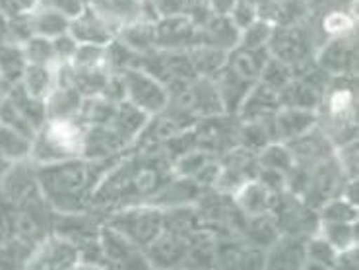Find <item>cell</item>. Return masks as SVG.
Instances as JSON below:
<instances>
[{
	"mask_svg": "<svg viewBox=\"0 0 359 270\" xmlns=\"http://www.w3.org/2000/svg\"><path fill=\"white\" fill-rule=\"evenodd\" d=\"M125 154V152H123ZM105 160L72 158L37 166V181L43 198L55 214H78L90 208L92 196L107 171L123 156Z\"/></svg>",
	"mask_w": 359,
	"mask_h": 270,
	"instance_id": "cell-1",
	"label": "cell"
},
{
	"mask_svg": "<svg viewBox=\"0 0 359 270\" xmlns=\"http://www.w3.org/2000/svg\"><path fill=\"white\" fill-rule=\"evenodd\" d=\"M317 125L334 146L358 140V74L328 80L317 109Z\"/></svg>",
	"mask_w": 359,
	"mask_h": 270,
	"instance_id": "cell-2",
	"label": "cell"
},
{
	"mask_svg": "<svg viewBox=\"0 0 359 270\" xmlns=\"http://www.w3.org/2000/svg\"><path fill=\"white\" fill-rule=\"evenodd\" d=\"M86 125L80 119H47L35 133L29 160L43 166L84 158Z\"/></svg>",
	"mask_w": 359,
	"mask_h": 270,
	"instance_id": "cell-3",
	"label": "cell"
},
{
	"mask_svg": "<svg viewBox=\"0 0 359 270\" xmlns=\"http://www.w3.org/2000/svg\"><path fill=\"white\" fill-rule=\"evenodd\" d=\"M103 222L128 237L140 249H146L163 229V208L150 203L130 204L107 214Z\"/></svg>",
	"mask_w": 359,
	"mask_h": 270,
	"instance_id": "cell-4",
	"label": "cell"
},
{
	"mask_svg": "<svg viewBox=\"0 0 359 270\" xmlns=\"http://www.w3.org/2000/svg\"><path fill=\"white\" fill-rule=\"evenodd\" d=\"M274 216L280 234L309 239L318 229V212L311 208L301 196L284 191L276 196L274 208L270 212Z\"/></svg>",
	"mask_w": 359,
	"mask_h": 270,
	"instance_id": "cell-5",
	"label": "cell"
},
{
	"mask_svg": "<svg viewBox=\"0 0 359 270\" xmlns=\"http://www.w3.org/2000/svg\"><path fill=\"white\" fill-rule=\"evenodd\" d=\"M237 128H239V117L233 113L201 119L192 127L194 148L214 158H219L222 154L237 146Z\"/></svg>",
	"mask_w": 359,
	"mask_h": 270,
	"instance_id": "cell-6",
	"label": "cell"
},
{
	"mask_svg": "<svg viewBox=\"0 0 359 270\" xmlns=\"http://www.w3.org/2000/svg\"><path fill=\"white\" fill-rule=\"evenodd\" d=\"M121 74L125 78L126 86L125 102H130L138 109L146 111L148 115H156V113H161L165 109L169 92L158 78L151 76L150 72H146L142 67L128 68Z\"/></svg>",
	"mask_w": 359,
	"mask_h": 270,
	"instance_id": "cell-7",
	"label": "cell"
},
{
	"mask_svg": "<svg viewBox=\"0 0 359 270\" xmlns=\"http://www.w3.org/2000/svg\"><path fill=\"white\" fill-rule=\"evenodd\" d=\"M140 67L154 78H158L165 88H173L192 78H198L194 74L189 53L183 49H154L142 57Z\"/></svg>",
	"mask_w": 359,
	"mask_h": 270,
	"instance_id": "cell-8",
	"label": "cell"
},
{
	"mask_svg": "<svg viewBox=\"0 0 359 270\" xmlns=\"http://www.w3.org/2000/svg\"><path fill=\"white\" fill-rule=\"evenodd\" d=\"M257 169H259L257 154L237 144L231 150L219 156V175L214 191L231 196L239 187L257 177Z\"/></svg>",
	"mask_w": 359,
	"mask_h": 270,
	"instance_id": "cell-9",
	"label": "cell"
},
{
	"mask_svg": "<svg viewBox=\"0 0 359 270\" xmlns=\"http://www.w3.org/2000/svg\"><path fill=\"white\" fill-rule=\"evenodd\" d=\"M100 249L107 269H150L144 249L105 222L100 228Z\"/></svg>",
	"mask_w": 359,
	"mask_h": 270,
	"instance_id": "cell-10",
	"label": "cell"
},
{
	"mask_svg": "<svg viewBox=\"0 0 359 270\" xmlns=\"http://www.w3.org/2000/svg\"><path fill=\"white\" fill-rule=\"evenodd\" d=\"M315 60L328 76L358 74V34L326 39L315 53Z\"/></svg>",
	"mask_w": 359,
	"mask_h": 270,
	"instance_id": "cell-11",
	"label": "cell"
},
{
	"mask_svg": "<svg viewBox=\"0 0 359 270\" xmlns=\"http://www.w3.org/2000/svg\"><path fill=\"white\" fill-rule=\"evenodd\" d=\"M196 121L181 117L171 111H161L156 115H150L144 130L134 140L133 148H161L179 135L187 133L189 128L194 127Z\"/></svg>",
	"mask_w": 359,
	"mask_h": 270,
	"instance_id": "cell-12",
	"label": "cell"
},
{
	"mask_svg": "<svg viewBox=\"0 0 359 270\" xmlns=\"http://www.w3.org/2000/svg\"><path fill=\"white\" fill-rule=\"evenodd\" d=\"M80 251L67 237L53 234L37 243L25 269H78Z\"/></svg>",
	"mask_w": 359,
	"mask_h": 270,
	"instance_id": "cell-13",
	"label": "cell"
},
{
	"mask_svg": "<svg viewBox=\"0 0 359 270\" xmlns=\"http://www.w3.org/2000/svg\"><path fill=\"white\" fill-rule=\"evenodd\" d=\"M285 146H287V150L292 154L293 166L305 169L328 160L330 156H334L336 150L334 144L330 142V138L318 128V125L307 130V133H303L301 136H297V138L287 140Z\"/></svg>",
	"mask_w": 359,
	"mask_h": 270,
	"instance_id": "cell-14",
	"label": "cell"
},
{
	"mask_svg": "<svg viewBox=\"0 0 359 270\" xmlns=\"http://www.w3.org/2000/svg\"><path fill=\"white\" fill-rule=\"evenodd\" d=\"M158 49H191L196 39V26L189 14H165L154 22Z\"/></svg>",
	"mask_w": 359,
	"mask_h": 270,
	"instance_id": "cell-15",
	"label": "cell"
},
{
	"mask_svg": "<svg viewBox=\"0 0 359 270\" xmlns=\"http://www.w3.org/2000/svg\"><path fill=\"white\" fill-rule=\"evenodd\" d=\"M189 255V237L161 229L154 241L144 249L150 269H179Z\"/></svg>",
	"mask_w": 359,
	"mask_h": 270,
	"instance_id": "cell-16",
	"label": "cell"
},
{
	"mask_svg": "<svg viewBox=\"0 0 359 270\" xmlns=\"http://www.w3.org/2000/svg\"><path fill=\"white\" fill-rule=\"evenodd\" d=\"M68 34L74 37L78 45H109L117 32L92 6L86 4V8L70 20Z\"/></svg>",
	"mask_w": 359,
	"mask_h": 270,
	"instance_id": "cell-17",
	"label": "cell"
},
{
	"mask_svg": "<svg viewBox=\"0 0 359 270\" xmlns=\"http://www.w3.org/2000/svg\"><path fill=\"white\" fill-rule=\"evenodd\" d=\"M133 148L123 136L118 135L113 125H86L84 158L105 160Z\"/></svg>",
	"mask_w": 359,
	"mask_h": 270,
	"instance_id": "cell-18",
	"label": "cell"
},
{
	"mask_svg": "<svg viewBox=\"0 0 359 270\" xmlns=\"http://www.w3.org/2000/svg\"><path fill=\"white\" fill-rule=\"evenodd\" d=\"M239 37H241V29L235 26L231 18L212 14L204 24L196 27L194 45H208L229 53L239 45Z\"/></svg>",
	"mask_w": 359,
	"mask_h": 270,
	"instance_id": "cell-19",
	"label": "cell"
},
{
	"mask_svg": "<svg viewBox=\"0 0 359 270\" xmlns=\"http://www.w3.org/2000/svg\"><path fill=\"white\" fill-rule=\"evenodd\" d=\"M280 107L282 105H280L278 92L262 82H255L235 115L241 121H259V119L274 117Z\"/></svg>",
	"mask_w": 359,
	"mask_h": 270,
	"instance_id": "cell-20",
	"label": "cell"
},
{
	"mask_svg": "<svg viewBox=\"0 0 359 270\" xmlns=\"http://www.w3.org/2000/svg\"><path fill=\"white\" fill-rule=\"evenodd\" d=\"M305 241L307 239L280 234L264 251V269H303Z\"/></svg>",
	"mask_w": 359,
	"mask_h": 270,
	"instance_id": "cell-21",
	"label": "cell"
},
{
	"mask_svg": "<svg viewBox=\"0 0 359 270\" xmlns=\"http://www.w3.org/2000/svg\"><path fill=\"white\" fill-rule=\"evenodd\" d=\"M208 189L196 185L192 179L181 177V175H173L165 185L161 187L158 194L150 201V204H156L159 208H173V206H189V204H196L202 194Z\"/></svg>",
	"mask_w": 359,
	"mask_h": 270,
	"instance_id": "cell-22",
	"label": "cell"
},
{
	"mask_svg": "<svg viewBox=\"0 0 359 270\" xmlns=\"http://www.w3.org/2000/svg\"><path fill=\"white\" fill-rule=\"evenodd\" d=\"M278 193H272L270 189L259 183L257 179L247 181L245 185L239 187L231 198L233 204L237 206V210L241 212L243 216H259V214H268L272 212L276 203Z\"/></svg>",
	"mask_w": 359,
	"mask_h": 270,
	"instance_id": "cell-23",
	"label": "cell"
},
{
	"mask_svg": "<svg viewBox=\"0 0 359 270\" xmlns=\"http://www.w3.org/2000/svg\"><path fill=\"white\" fill-rule=\"evenodd\" d=\"M313 127H317V111L293 109V107H280L276 111L274 133L276 140L280 142L297 138Z\"/></svg>",
	"mask_w": 359,
	"mask_h": 270,
	"instance_id": "cell-24",
	"label": "cell"
},
{
	"mask_svg": "<svg viewBox=\"0 0 359 270\" xmlns=\"http://www.w3.org/2000/svg\"><path fill=\"white\" fill-rule=\"evenodd\" d=\"M142 4L144 0H88V6H92L115 32L140 20Z\"/></svg>",
	"mask_w": 359,
	"mask_h": 270,
	"instance_id": "cell-25",
	"label": "cell"
},
{
	"mask_svg": "<svg viewBox=\"0 0 359 270\" xmlns=\"http://www.w3.org/2000/svg\"><path fill=\"white\" fill-rule=\"evenodd\" d=\"M212 84L216 88L217 95H219V102L224 105V111L226 113H237L239 105L245 100V95L251 90V82L243 80L241 76H237L233 70H229L227 67H224L217 74L210 78Z\"/></svg>",
	"mask_w": 359,
	"mask_h": 270,
	"instance_id": "cell-26",
	"label": "cell"
},
{
	"mask_svg": "<svg viewBox=\"0 0 359 270\" xmlns=\"http://www.w3.org/2000/svg\"><path fill=\"white\" fill-rule=\"evenodd\" d=\"M268 57H270L268 49H247V47L237 45L235 49L227 53L226 67L233 70L243 80L255 84V82H259L260 72L266 65Z\"/></svg>",
	"mask_w": 359,
	"mask_h": 270,
	"instance_id": "cell-27",
	"label": "cell"
},
{
	"mask_svg": "<svg viewBox=\"0 0 359 270\" xmlns=\"http://www.w3.org/2000/svg\"><path fill=\"white\" fill-rule=\"evenodd\" d=\"M280 105L282 107H293V109L317 111L323 100V88L311 84L303 78H292L287 84L278 92Z\"/></svg>",
	"mask_w": 359,
	"mask_h": 270,
	"instance_id": "cell-28",
	"label": "cell"
},
{
	"mask_svg": "<svg viewBox=\"0 0 359 270\" xmlns=\"http://www.w3.org/2000/svg\"><path fill=\"white\" fill-rule=\"evenodd\" d=\"M239 236L252 247L266 251L268 247L280 237V229H278L274 216L268 212V214H259V216H243Z\"/></svg>",
	"mask_w": 359,
	"mask_h": 270,
	"instance_id": "cell-29",
	"label": "cell"
},
{
	"mask_svg": "<svg viewBox=\"0 0 359 270\" xmlns=\"http://www.w3.org/2000/svg\"><path fill=\"white\" fill-rule=\"evenodd\" d=\"M25 16H27V22L32 27V34L47 37V39H55L59 35L67 34L68 26H70V18L60 14L57 10L41 6V4H37L35 8L25 12Z\"/></svg>",
	"mask_w": 359,
	"mask_h": 270,
	"instance_id": "cell-30",
	"label": "cell"
},
{
	"mask_svg": "<svg viewBox=\"0 0 359 270\" xmlns=\"http://www.w3.org/2000/svg\"><path fill=\"white\" fill-rule=\"evenodd\" d=\"M115 39L136 53L138 57H146L148 53L158 49L156 35H154V22H146V20H136L123 26L115 35Z\"/></svg>",
	"mask_w": 359,
	"mask_h": 270,
	"instance_id": "cell-31",
	"label": "cell"
},
{
	"mask_svg": "<svg viewBox=\"0 0 359 270\" xmlns=\"http://www.w3.org/2000/svg\"><path fill=\"white\" fill-rule=\"evenodd\" d=\"M274 117L259 119V121H241L239 119V128H237V144L251 150L260 152L266 144L274 142Z\"/></svg>",
	"mask_w": 359,
	"mask_h": 270,
	"instance_id": "cell-32",
	"label": "cell"
},
{
	"mask_svg": "<svg viewBox=\"0 0 359 270\" xmlns=\"http://www.w3.org/2000/svg\"><path fill=\"white\" fill-rule=\"evenodd\" d=\"M55 82H57V65L25 62L22 76H20V84L24 86L25 92L43 102L55 88Z\"/></svg>",
	"mask_w": 359,
	"mask_h": 270,
	"instance_id": "cell-33",
	"label": "cell"
},
{
	"mask_svg": "<svg viewBox=\"0 0 359 270\" xmlns=\"http://www.w3.org/2000/svg\"><path fill=\"white\" fill-rule=\"evenodd\" d=\"M150 115L146 111L138 109L136 105L130 102H121L117 103V111H115V117L109 125H113L118 135L125 138L126 142L133 146L134 140L138 138V135L142 133L146 123H148Z\"/></svg>",
	"mask_w": 359,
	"mask_h": 270,
	"instance_id": "cell-34",
	"label": "cell"
},
{
	"mask_svg": "<svg viewBox=\"0 0 359 270\" xmlns=\"http://www.w3.org/2000/svg\"><path fill=\"white\" fill-rule=\"evenodd\" d=\"M187 53H189V59L194 68V74L198 78H212L226 67L227 53L216 49V47L192 45L191 49H187Z\"/></svg>",
	"mask_w": 359,
	"mask_h": 270,
	"instance_id": "cell-35",
	"label": "cell"
},
{
	"mask_svg": "<svg viewBox=\"0 0 359 270\" xmlns=\"http://www.w3.org/2000/svg\"><path fill=\"white\" fill-rule=\"evenodd\" d=\"M317 234L334 247L336 251L350 249L359 243L358 224H340V222H320L318 220Z\"/></svg>",
	"mask_w": 359,
	"mask_h": 270,
	"instance_id": "cell-36",
	"label": "cell"
},
{
	"mask_svg": "<svg viewBox=\"0 0 359 270\" xmlns=\"http://www.w3.org/2000/svg\"><path fill=\"white\" fill-rule=\"evenodd\" d=\"M37 245L25 241L22 237L12 236L0 243V269H20L27 266Z\"/></svg>",
	"mask_w": 359,
	"mask_h": 270,
	"instance_id": "cell-37",
	"label": "cell"
},
{
	"mask_svg": "<svg viewBox=\"0 0 359 270\" xmlns=\"http://www.w3.org/2000/svg\"><path fill=\"white\" fill-rule=\"evenodd\" d=\"M32 144H34V138L0 123V156L8 158L10 161L29 160Z\"/></svg>",
	"mask_w": 359,
	"mask_h": 270,
	"instance_id": "cell-38",
	"label": "cell"
},
{
	"mask_svg": "<svg viewBox=\"0 0 359 270\" xmlns=\"http://www.w3.org/2000/svg\"><path fill=\"white\" fill-rule=\"evenodd\" d=\"M336 251L326 239L315 234L305 241V261L303 269H334Z\"/></svg>",
	"mask_w": 359,
	"mask_h": 270,
	"instance_id": "cell-39",
	"label": "cell"
},
{
	"mask_svg": "<svg viewBox=\"0 0 359 270\" xmlns=\"http://www.w3.org/2000/svg\"><path fill=\"white\" fill-rule=\"evenodd\" d=\"M318 220L320 222H340V224H358V204L350 203L346 196L338 194L328 198L318 206Z\"/></svg>",
	"mask_w": 359,
	"mask_h": 270,
	"instance_id": "cell-40",
	"label": "cell"
},
{
	"mask_svg": "<svg viewBox=\"0 0 359 270\" xmlns=\"http://www.w3.org/2000/svg\"><path fill=\"white\" fill-rule=\"evenodd\" d=\"M70 72V80L78 92L84 97H92V95H100L105 80L109 76V70L105 68H72L68 67Z\"/></svg>",
	"mask_w": 359,
	"mask_h": 270,
	"instance_id": "cell-41",
	"label": "cell"
},
{
	"mask_svg": "<svg viewBox=\"0 0 359 270\" xmlns=\"http://www.w3.org/2000/svg\"><path fill=\"white\" fill-rule=\"evenodd\" d=\"M115 111H117V103L107 102L101 95H92V97H84L78 119L84 125H109L115 117Z\"/></svg>",
	"mask_w": 359,
	"mask_h": 270,
	"instance_id": "cell-42",
	"label": "cell"
},
{
	"mask_svg": "<svg viewBox=\"0 0 359 270\" xmlns=\"http://www.w3.org/2000/svg\"><path fill=\"white\" fill-rule=\"evenodd\" d=\"M257 161H259L260 168L274 169L280 173H290L293 168V158L285 142L274 140V142L266 144L260 152H257Z\"/></svg>",
	"mask_w": 359,
	"mask_h": 270,
	"instance_id": "cell-43",
	"label": "cell"
},
{
	"mask_svg": "<svg viewBox=\"0 0 359 270\" xmlns=\"http://www.w3.org/2000/svg\"><path fill=\"white\" fill-rule=\"evenodd\" d=\"M22 51H24L25 62H34V65H59L53 39L34 35L27 41L22 43Z\"/></svg>",
	"mask_w": 359,
	"mask_h": 270,
	"instance_id": "cell-44",
	"label": "cell"
},
{
	"mask_svg": "<svg viewBox=\"0 0 359 270\" xmlns=\"http://www.w3.org/2000/svg\"><path fill=\"white\" fill-rule=\"evenodd\" d=\"M272 29H274V24L259 16L252 24L243 27L239 45L247 47V49H268V41L272 37Z\"/></svg>",
	"mask_w": 359,
	"mask_h": 270,
	"instance_id": "cell-45",
	"label": "cell"
},
{
	"mask_svg": "<svg viewBox=\"0 0 359 270\" xmlns=\"http://www.w3.org/2000/svg\"><path fill=\"white\" fill-rule=\"evenodd\" d=\"M67 65L72 68H105L107 70V45H78L74 57Z\"/></svg>",
	"mask_w": 359,
	"mask_h": 270,
	"instance_id": "cell-46",
	"label": "cell"
},
{
	"mask_svg": "<svg viewBox=\"0 0 359 270\" xmlns=\"http://www.w3.org/2000/svg\"><path fill=\"white\" fill-rule=\"evenodd\" d=\"M292 78L293 74L290 65H285V62L274 59V57H268L266 65H264L262 72H260L259 82L266 84L268 88H272L276 92H280Z\"/></svg>",
	"mask_w": 359,
	"mask_h": 270,
	"instance_id": "cell-47",
	"label": "cell"
},
{
	"mask_svg": "<svg viewBox=\"0 0 359 270\" xmlns=\"http://www.w3.org/2000/svg\"><path fill=\"white\" fill-rule=\"evenodd\" d=\"M334 158L338 161V166L344 171V175L348 179L358 177L359 171V144L358 140H351V142H346L342 146H336Z\"/></svg>",
	"mask_w": 359,
	"mask_h": 270,
	"instance_id": "cell-48",
	"label": "cell"
},
{
	"mask_svg": "<svg viewBox=\"0 0 359 270\" xmlns=\"http://www.w3.org/2000/svg\"><path fill=\"white\" fill-rule=\"evenodd\" d=\"M227 16L233 20L235 26L243 29V27H247L259 18V6L251 0H237Z\"/></svg>",
	"mask_w": 359,
	"mask_h": 270,
	"instance_id": "cell-49",
	"label": "cell"
},
{
	"mask_svg": "<svg viewBox=\"0 0 359 270\" xmlns=\"http://www.w3.org/2000/svg\"><path fill=\"white\" fill-rule=\"evenodd\" d=\"M101 97H105L107 102L111 103H121L126 100V86L125 78L118 72H109L107 80H105V86L100 93Z\"/></svg>",
	"mask_w": 359,
	"mask_h": 270,
	"instance_id": "cell-50",
	"label": "cell"
},
{
	"mask_svg": "<svg viewBox=\"0 0 359 270\" xmlns=\"http://www.w3.org/2000/svg\"><path fill=\"white\" fill-rule=\"evenodd\" d=\"M53 47H55L57 62H59V65H67V62H70V59L74 57L76 49H78V41L67 32V34H62L53 39Z\"/></svg>",
	"mask_w": 359,
	"mask_h": 270,
	"instance_id": "cell-51",
	"label": "cell"
},
{
	"mask_svg": "<svg viewBox=\"0 0 359 270\" xmlns=\"http://www.w3.org/2000/svg\"><path fill=\"white\" fill-rule=\"evenodd\" d=\"M37 4L57 10L60 14H65L67 18H70V20L78 16V14L86 8V0H39Z\"/></svg>",
	"mask_w": 359,
	"mask_h": 270,
	"instance_id": "cell-52",
	"label": "cell"
},
{
	"mask_svg": "<svg viewBox=\"0 0 359 270\" xmlns=\"http://www.w3.org/2000/svg\"><path fill=\"white\" fill-rule=\"evenodd\" d=\"M158 8L159 16L165 14H189L194 6V0H151Z\"/></svg>",
	"mask_w": 359,
	"mask_h": 270,
	"instance_id": "cell-53",
	"label": "cell"
},
{
	"mask_svg": "<svg viewBox=\"0 0 359 270\" xmlns=\"http://www.w3.org/2000/svg\"><path fill=\"white\" fill-rule=\"evenodd\" d=\"M334 269H358V245L336 253Z\"/></svg>",
	"mask_w": 359,
	"mask_h": 270,
	"instance_id": "cell-54",
	"label": "cell"
},
{
	"mask_svg": "<svg viewBox=\"0 0 359 270\" xmlns=\"http://www.w3.org/2000/svg\"><path fill=\"white\" fill-rule=\"evenodd\" d=\"M237 0H206V8L210 10V14H216V16H227L233 4Z\"/></svg>",
	"mask_w": 359,
	"mask_h": 270,
	"instance_id": "cell-55",
	"label": "cell"
},
{
	"mask_svg": "<svg viewBox=\"0 0 359 270\" xmlns=\"http://www.w3.org/2000/svg\"><path fill=\"white\" fill-rule=\"evenodd\" d=\"M10 166H12V161L8 158H4V156H0V179L4 177V173L8 171Z\"/></svg>",
	"mask_w": 359,
	"mask_h": 270,
	"instance_id": "cell-56",
	"label": "cell"
},
{
	"mask_svg": "<svg viewBox=\"0 0 359 270\" xmlns=\"http://www.w3.org/2000/svg\"><path fill=\"white\" fill-rule=\"evenodd\" d=\"M86 4H88V0H86Z\"/></svg>",
	"mask_w": 359,
	"mask_h": 270,
	"instance_id": "cell-57",
	"label": "cell"
}]
</instances>
